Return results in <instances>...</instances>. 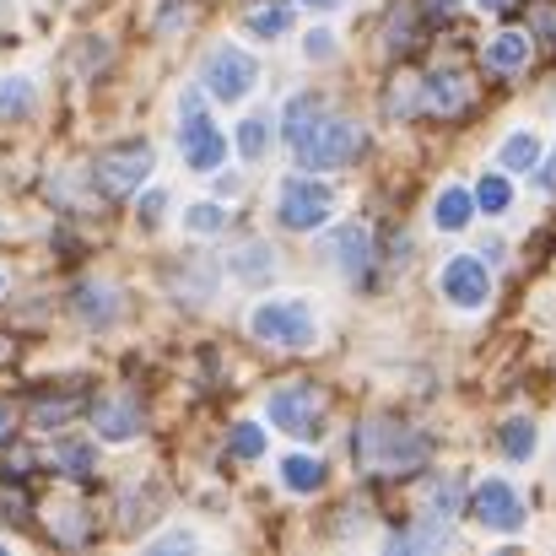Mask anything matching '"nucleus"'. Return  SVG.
<instances>
[{"mask_svg": "<svg viewBox=\"0 0 556 556\" xmlns=\"http://www.w3.org/2000/svg\"><path fill=\"white\" fill-rule=\"evenodd\" d=\"M157 216H163V194H147L141 200V222H157Z\"/></svg>", "mask_w": 556, "mask_h": 556, "instance_id": "36", "label": "nucleus"}, {"mask_svg": "<svg viewBox=\"0 0 556 556\" xmlns=\"http://www.w3.org/2000/svg\"><path fill=\"white\" fill-rule=\"evenodd\" d=\"M470 81L459 76V71H432L427 76V114H438V119H459V114H470Z\"/></svg>", "mask_w": 556, "mask_h": 556, "instance_id": "11", "label": "nucleus"}, {"mask_svg": "<svg viewBox=\"0 0 556 556\" xmlns=\"http://www.w3.org/2000/svg\"><path fill=\"white\" fill-rule=\"evenodd\" d=\"M287 27H292V5H281V0L249 11V33H254V38H276V33H287Z\"/></svg>", "mask_w": 556, "mask_h": 556, "instance_id": "19", "label": "nucleus"}, {"mask_svg": "<svg viewBox=\"0 0 556 556\" xmlns=\"http://www.w3.org/2000/svg\"><path fill=\"white\" fill-rule=\"evenodd\" d=\"M254 336L260 341H270V346H314V314H308V303H298V298H287V303H260L254 308Z\"/></svg>", "mask_w": 556, "mask_h": 556, "instance_id": "5", "label": "nucleus"}, {"mask_svg": "<svg viewBox=\"0 0 556 556\" xmlns=\"http://www.w3.org/2000/svg\"><path fill=\"white\" fill-rule=\"evenodd\" d=\"M11 427H16V416H11V405L0 400V443H11Z\"/></svg>", "mask_w": 556, "mask_h": 556, "instance_id": "37", "label": "nucleus"}, {"mask_svg": "<svg viewBox=\"0 0 556 556\" xmlns=\"http://www.w3.org/2000/svg\"><path fill=\"white\" fill-rule=\"evenodd\" d=\"M476 205H481V211H508V179L486 174V179L476 185Z\"/></svg>", "mask_w": 556, "mask_h": 556, "instance_id": "32", "label": "nucleus"}, {"mask_svg": "<svg viewBox=\"0 0 556 556\" xmlns=\"http://www.w3.org/2000/svg\"><path fill=\"white\" fill-rule=\"evenodd\" d=\"M270 254H276V249H265V243H249V249L232 260V270H238L243 281H260V276H270V270H276V260H270Z\"/></svg>", "mask_w": 556, "mask_h": 556, "instance_id": "24", "label": "nucleus"}, {"mask_svg": "<svg viewBox=\"0 0 556 556\" xmlns=\"http://www.w3.org/2000/svg\"><path fill=\"white\" fill-rule=\"evenodd\" d=\"M76 314L92 319V325H109V319H114V292H109V287H92V281L76 287Z\"/></svg>", "mask_w": 556, "mask_h": 556, "instance_id": "20", "label": "nucleus"}, {"mask_svg": "<svg viewBox=\"0 0 556 556\" xmlns=\"http://www.w3.org/2000/svg\"><path fill=\"white\" fill-rule=\"evenodd\" d=\"M503 454H514V459H530V454H535V427H530L525 416L503 421Z\"/></svg>", "mask_w": 556, "mask_h": 556, "instance_id": "25", "label": "nucleus"}, {"mask_svg": "<svg viewBox=\"0 0 556 556\" xmlns=\"http://www.w3.org/2000/svg\"><path fill=\"white\" fill-rule=\"evenodd\" d=\"M486 65L503 71V76L525 71V65H530V33H497V38L486 43Z\"/></svg>", "mask_w": 556, "mask_h": 556, "instance_id": "14", "label": "nucleus"}, {"mask_svg": "<svg viewBox=\"0 0 556 556\" xmlns=\"http://www.w3.org/2000/svg\"><path fill=\"white\" fill-rule=\"evenodd\" d=\"M27 109H33V87L27 81H0V114L22 119Z\"/></svg>", "mask_w": 556, "mask_h": 556, "instance_id": "29", "label": "nucleus"}, {"mask_svg": "<svg viewBox=\"0 0 556 556\" xmlns=\"http://www.w3.org/2000/svg\"><path fill=\"white\" fill-rule=\"evenodd\" d=\"M92 421H98V438L125 443V438H136V432H141V400H136V394L98 400V405H92Z\"/></svg>", "mask_w": 556, "mask_h": 556, "instance_id": "12", "label": "nucleus"}, {"mask_svg": "<svg viewBox=\"0 0 556 556\" xmlns=\"http://www.w3.org/2000/svg\"><path fill=\"white\" fill-rule=\"evenodd\" d=\"M265 147H270V125H265V119H243V125H238V152H243L249 163H260Z\"/></svg>", "mask_w": 556, "mask_h": 556, "instance_id": "26", "label": "nucleus"}, {"mask_svg": "<svg viewBox=\"0 0 556 556\" xmlns=\"http://www.w3.org/2000/svg\"><path fill=\"white\" fill-rule=\"evenodd\" d=\"M281 481H287L292 492H319V486H325V465L308 459V454H292V459L281 465Z\"/></svg>", "mask_w": 556, "mask_h": 556, "instance_id": "17", "label": "nucleus"}, {"mask_svg": "<svg viewBox=\"0 0 556 556\" xmlns=\"http://www.w3.org/2000/svg\"><path fill=\"white\" fill-rule=\"evenodd\" d=\"M92 400H87V389H71V394H38L33 405H27V416H33V427H65L71 416H81Z\"/></svg>", "mask_w": 556, "mask_h": 556, "instance_id": "13", "label": "nucleus"}, {"mask_svg": "<svg viewBox=\"0 0 556 556\" xmlns=\"http://www.w3.org/2000/svg\"><path fill=\"white\" fill-rule=\"evenodd\" d=\"M541 189H556V157L546 163V168H541Z\"/></svg>", "mask_w": 556, "mask_h": 556, "instance_id": "38", "label": "nucleus"}, {"mask_svg": "<svg viewBox=\"0 0 556 556\" xmlns=\"http://www.w3.org/2000/svg\"><path fill=\"white\" fill-rule=\"evenodd\" d=\"M416 109H427V81L400 76V81L389 87V98H383V114H389V119H410Z\"/></svg>", "mask_w": 556, "mask_h": 556, "instance_id": "15", "label": "nucleus"}, {"mask_svg": "<svg viewBox=\"0 0 556 556\" xmlns=\"http://www.w3.org/2000/svg\"><path fill=\"white\" fill-rule=\"evenodd\" d=\"M427 454H432V443L405 421H368L357 432V465L368 476H410L427 465Z\"/></svg>", "mask_w": 556, "mask_h": 556, "instance_id": "1", "label": "nucleus"}, {"mask_svg": "<svg viewBox=\"0 0 556 556\" xmlns=\"http://www.w3.org/2000/svg\"><path fill=\"white\" fill-rule=\"evenodd\" d=\"M33 508V497H27V486H16L11 476L0 481V519H22Z\"/></svg>", "mask_w": 556, "mask_h": 556, "instance_id": "31", "label": "nucleus"}, {"mask_svg": "<svg viewBox=\"0 0 556 556\" xmlns=\"http://www.w3.org/2000/svg\"><path fill=\"white\" fill-rule=\"evenodd\" d=\"M357 152H363V130L352 119H330V114H319V125L298 141L303 168H346Z\"/></svg>", "mask_w": 556, "mask_h": 556, "instance_id": "3", "label": "nucleus"}, {"mask_svg": "<svg viewBox=\"0 0 556 556\" xmlns=\"http://www.w3.org/2000/svg\"><path fill=\"white\" fill-rule=\"evenodd\" d=\"M179 141H185V163L200 168V174H211V168L227 157V141H222V130L200 114V98H194V92L185 98V130H179Z\"/></svg>", "mask_w": 556, "mask_h": 556, "instance_id": "8", "label": "nucleus"}, {"mask_svg": "<svg viewBox=\"0 0 556 556\" xmlns=\"http://www.w3.org/2000/svg\"><path fill=\"white\" fill-rule=\"evenodd\" d=\"M443 298L459 303V308H481V303L492 298V276H486V265L470 260V254L448 260V270H443Z\"/></svg>", "mask_w": 556, "mask_h": 556, "instance_id": "10", "label": "nucleus"}, {"mask_svg": "<svg viewBox=\"0 0 556 556\" xmlns=\"http://www.w3.org/2000/svg\"><path fill=\"white\" fill-rule=\"evenodd\" d=\"M200 81H205V92L211 98H222V103H232V98H243L249 92V81H254V60L243 54V49H211L205 54V71H200Z\"/></svg>", "mask_w": 556, "mask_h": 556, "instance_id": "7", "label": "nucleus"}, {"mask_svg": "<svg viewBox=\"0 0 556 556\" xmlns=\"http://www.w3.org/2000/svg\"><path fill=\"white\" fill-rule=\"evenodd\" d=\"M481 5H486V11H508L514 0H481Z\"/></svg>", "mask_w": 556, "mask_h": 556, "instance_id": "40", "label": "nucleus"}, {"mask_svg": "<svg viewBox=\"0 0 556 556\" xmlns=\"http://www.w3.org/2000/svg\"><path fill=\"white\" fill-rule=\"evenodd\" d=\"M54 541H65V546L87 541V519H81V508H60V519H54Z\"/></svg>", "mask_w": 556, "mask_h": 556, "instance_id": "33", "label": "nucleus"}, {"mask_svg": "<svg viewBox=\"0 0 556 556\" xmlns=\"http://www.w3.org/2000/svg\"><path fill=\"white\" fill-rule=\"evenodd\" d=\"M470 514H476L486 530H503V535H514V530L525 525V503H519V492H514L508 481H486V486H476Z\"/></svg>", "mask_w": 556, "mask_h": 556, "instance_id": "9", "label": "nucleus"}, {"mask_svg": "<svg viewBox=\"0 0 556 556\" xmlns=\"http://www.w3.org/2000/svg\"><path fill=\"white\" fill-rule=\"evenodd\" d=\"M454 5H459V0H416L421 22H443V16H454Z\"/></svg>", "mask_w": 556, "mask_h": 556, "instance_id": "34", "label": "nucleus"}, {"mask_svg": "<svg viewBox=\"0 0 556 556\" xmlns=\"http://www.w3.org/2000/svg\"><path fill=\"white\" fill-rule=\"evenodd\" d=\"M330 54H336L330 33H308V60H330Z\"/></svg>", "mask_w": 556, "mask_h": 556, "instance_id": "35", "label": "nucleus"}, {"mask_svg": "<svg viewBox=\"0 0 556 556\" xmlns=\"http://www.w3.org/2000/svg\"><path fill=\"white\" fill-rule=\"evenodd\" d=\"M185 227L189 232H222V227H227V211H222V205H189Z\"/></svg>", "mask_w": 556, "mask_h": 556, "instance_id": "30", "label": "nucleus"}, {"mask_svg": "<svg viewBox=\"0 0 556 556\" xmlns=\"http://www.w3.org/2000/svg\"><path fill=\"white\" fill-rule=\"evenodd\" d=\"M535 163H541V141H535V136H508V141H503V168L530 174Z\"/></svg>", "mask_w": 556, "mask_h": 556, "instance_id": "23", "label": "nucleus"}, {"mask_svg": "<svg viewBox=\"0 0 556 556\" xmlns=\"http://www.w3.org/2000/svg\"><path fill=\"white\" fill-rule=\"evenodd\" d=\"M330 189L314 185V179H287L281 185V200H276V216H281V227H292V232H308V227H319L325 216H330Z\"/></svg>", "mask_w": 556, "mask_h": 556, "instance_id": "6", "label": "nucleus"}, {"mask_svg": "<svg viewBox=\"0 0 556 556\" xmlns=\"http://www.w3.org/2000/svg\"><path fill=\"white\" fill-rule=\"evenodd\" d=\"M232 454H238V459H260V454H265V432H260L254 421H238V427H232Z\"/></svg>", "mask_w": 556, "mask_h": 556, "instance_id": "28", "label": "nucleus"}, {"mask_svg": "<svg viewBox=\"0 0 556 556\" xmlns=\"http://www.w3.org/2000/svg\"><path fill=\"white\" fill-rule=\"evenodd\" d=\"M325 410H330V394L319 383H287L270 394V421L292 438H314L325 427Z\"/></svg>", "mask_w": 556, "mask_h": 556, "instance_id": "4", "label": "nucleus"}, {"mask_svg": "<svg viewBox=\"0 0 556 556\" xmlns=\"http://www.w3.org/2000/svg\"><path fill=\"white\" fill-rule=\"evenodd\" d=\"M11 357H16V341H11V336H0V363H11Z\"/></svg>", "mask_w": 556, "mask_h": 556, "instance_id": "39", "label": "nucleus"}, {"mask_svg": "<svg viewBox=\"0 0 556 556\" xmlns=\"http://www.w3.org/2000/svg\"><path fill=\"white\" fill-rule=\"evenodd\" d=\"M383 49H389V54H410V49H416V22H410V11H405V16L394 11V22H389V38H383Z\"/></svg>", "mask_w": 556, "mask_h": 556, "instance_id": "27", "label": "nucleus"}, {"mask_svg": "<svg viewBox=\"0 0 556 556\" xmlns=\"http://www.w3.org/2000/svg\"><path fill=\"white\" fill-rule=\"evenodd\" d=\"M49 465H54L60 476H76V481H87V476H92V448H87V443H60V448L49 454Z\"/></svg>", "mask_w": 556, "mask_h": 556, "instance_id": "22", "label": "nucleus"}, {"mask_svg": "<svg viewBox=\"0 0 556 556\" xmlns=\"http://www.w3.org/2000/svg\"><path fill=\"white\" fill-rule=\"evenodd\" d=\"M303 5H319V11H330V5H336V0H303Z\"/></svg>", "mask_w": 556, "mask_h": 556, "instance_id": "41", "label": "nucleus"}, {"mask_svg": "<svg viewBox=\"0 0 556 556\" xmlns=\"http://www.w3.org/2000/svg\"><path fill=\"white\" fill-rule=\"evenodd\" d=\"M368 232H363V227H341V232H336V260H341V265H346V270H352V276H357V270H368Z\"/></svg>", "mask_w": 556, "mask_h": 556, "instance_id": "18", "label": "nucleus"}, {"mask_svg": "<svg viewBox=\"0 0 556 556\" xmlns=\"http://www.w3.org/2000/svg\"><path fill=\"white\" fill-rule=\"evenodd\" d=\"M152 174V147L147 141H119V147H103L98 163H92V185L103 189L109 200H125L147 185Z\"/></svg>", "mask_w": 556, "mask_h": 556, "instance_id": "2", "label": "nucleus"}, {"mask_svg": "<svg viewBox=\"0 0 556 556\" xmlns=\"http://www.w3.org/2000/svg\"><path fill=\"white\" fill-rule=\"evenodd\" d=\"M470 211H476V200H470L465 189H443L432 216H438V227H443V232H459V227L470 222Z\"/></svg>", "mask_w": 556, "mask_h": 556, "instance_id": "16", "label": "nucleus"}, {"mask_svg": "<svg viewBox=\"0 0 556 556\" xmlns=\"http://www.w3.org/2000/svg\"><path fill=\"white\" fill-rule=\"evenodd\" d=\"M319 114H325V109H319V98H292V103H287V141L298 147V141L319 125Z\"/></svg>", "mask_w": 556, "mask_h": 556, "instance_id": "21", "label": "nucleus"}]
</instances>
